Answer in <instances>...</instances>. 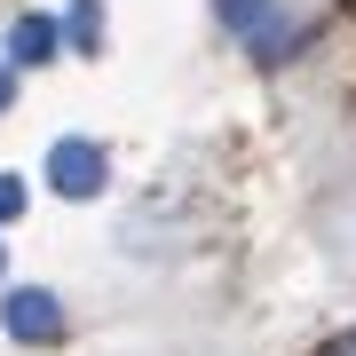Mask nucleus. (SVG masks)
Listing matches in <instances>:
<instances>
[{"mask_svg":"<svg viewBox=\"0 0 356 356\" xmlns=\"http://www.w3.org/2000/svg\"><path fill=\"white\" fill-rule=\"evenodd\" d=\"M48 182H56L64 198H95V191H103V151H95L88 135H64V143L48 151Z\"/></svg>","mask_w":356,"mask_h":356,"instance_id":"nucleus-1","label":"nucleus"},{"mask_svg":"<svg viewBox=\"0 0 356 356\" xmlns=\"http://www.w3.org/2000/svg\"><path fill=\"white\" fill-rule=\"evenodd\" d=\"M0 325H8L16 341H56V332H64V309H56V293L16 285L8 301H0Z\"/></svg>","mask_w":356,"mask_h":356,"instance_id":"nucleus-2","label":"nucleus"},{"mask_svg":"<svg viewBox=\"0 0 356 356\" xmlns=\"http://www.w3.org/2000/svg\"><path fill=\"white\" fill-rule=\"evenodd\" d=\"M222 16H229V32H245L261 56H285V48H277L285 32H277V16H269V0H222Z\"/></svg>","mask_w":356,"mask_h":356,"instance_id":"nucleus-3","label":"nucleus"},{"mask_svg":"<svg viewBox=\"0 0 356 356\" xmlns=\"http://www.w3.org/2000/svg\"><path fill=\"white\" fill-rule=\"evenodd\" d=\"M56 40H64V24H56V16H24V24L8 32V56H16V64H48Z\"/></svg>","mask_w":356,"mask_h":356,"instance_id":"nucleus-4","label":"nucleus"},{"mask_svg":"<svg viewBox=\"0 0 356 356\" xmlns=\"http://www.w3.org/2000/svg\"><path fill=\"white\" fill-rule=\"evenodd\" d=\"M64 32H72L79 48L95 56V40H103V8H95V0H72V16H64Z\"/></svg>","mask_w":356,"mask_h":356,"instance_id":"nucleus-5","label":"nucleus"},{"mask_svg":"<svg viewBox=\"0 0 356 356\" xmlns=\"http://www.w3.org/2000/svg\"><path fill=\"white\" fill-rule=\"evenodd\" d=\"M16 206H24V182H16V175H0V222H8Z\"/></svg>","mask_w":356,"mask_h":356,"instance_id":"nucleus-6","label":"nucleus"},{"mask_svg":"<svg viewBox=\"0 0 356 356\" xmlns=\"http://www.w3.org/2000/svg\"><path fill=\"white\" fill-rule=\"evenodd\" d=\"M317 356H356V332H341V341H325Z\"/></svg>","mask_w":356,"mask_h":356,"instance_id":"nucleus-7","label":"nucleus"},{"mask_svg":"<svg viewBox=\"0 0 356 356\" xmlns=\"http://www.w3.org/2000/svg\"><path fill=\"white\" fill-rule=\"evenodd\" d=\"M8 95H16V72H0V111H8Z\"/></svg>","mask_w":356,"mask_h":356,"instance_id":"nucleus-8","label":"nucleus"}]
</instances>
